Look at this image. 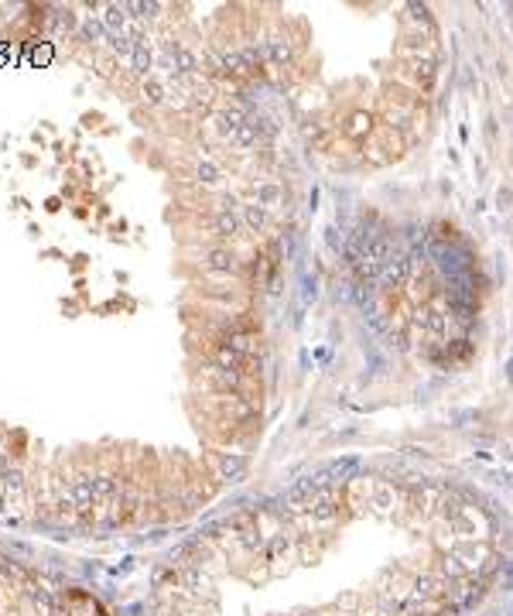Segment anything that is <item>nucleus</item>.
<instances>
[{
	"instance_id": "nucleus-12",
	"label": "nucleus",
	"mask_w": 513,
	"mask_h": 616,
	"mask_svg": "<svg viewBox=\"0 0 513 616\" xmlns=\"http://www.w3.org/2000/svg\"><path fill=\"white\" fill-rule=\"evenodd\" d=\"M230 144L233 148H239V151H250V148H257L260 144V134H257V123L246 117V123H239L237 127V134L230 137Z\"/></svg>"
},
{
	"instance_id": "nucleus-5",
	"label": "nucleus",
	"mask_w": 513,
	"mask_h": 616,
	"mask_svg": "<svg viewBox=\"0 0 513 616\" xmlns=\"http://www.w3.org/2000/svg\"><path fill=\"white\" fill-rule=\"evenodd\" d=\"M216 469H219V480L239 483V480H246L250 462H246V455H239V452H223V455H216Z\"/></svg>"
},
{
	"instance_id": "nucleus-3",
	"label": "nucleus",
	"mask_w": 513,
	"mask_h": 616,
	"mask_svg": "<svg viewBox=\"0 0 513 616\" xmlns=\"http://www.w3.org/2000/svg\"><path fill=\"white\" fill-rule=\"evenodd\" d=\"M260 48H264V62L274 65V69H287V65L294 62V48H291L287 35H281V31L260 38Z\"/></svg>"
},
{
	"instance_id": "nucleus-15",
	"label": "nucleus",
	"mask_w": 513,
	"mask_h": 616,
	"mask_svg": "<svg viewBox=\"0 0 513 616\" xmlns=\"http://www.w3.org/2000/svg\"><path fill=\"white\" fill-rule=\"evenodd\" d=\"M370 123H373V117L359 110V113H353V117L346 120V127H342V134H346V137H353V141H359L363 134H370Z\"/></svg>"
},
{
	"instance_id": "nucleus-2",
	"label": "nucleus",
	"mask_w": 513,
	"mask_h": 616,
	"mask_svg": "<svg viewBox=\"0 0 513 616\" xmlns=\"http://www.w3.org/2000/svg\"><path fill=\"white\" fill-rule=\"evenodd\" d=\"M411 278H414V260H411V257H404V253H394V257L384 264V271H380L377 285L384 287V291H394V287H404Z\"/></svg>"
},
{
	"instance_id": "nucleus-1",
	"label": "nucleus",
	"mask_w": 513,
	"mask_h": 616,
	"mask_svg": "<svg viewBox=\"0 0 513 616\" xmlns=\"http://www.w3.org/2000/svg\"><path fill=\"white\" fill-rule=\"evenodd\" d=\"M196 264L205 271V274H216V278H226V274H237L239 257L230 244H209L205 250L196 253Z\"/></svg>"
},
{
	"instance_id": "nucleus-9",
	"label": "nucleus",
	"mask_w": 513,
	"mask_h": 616,
	"mask_svg": "<svg viewBox=\"0 0 513 616\" xmlns=\"http://www.w3.org/2000/svg\"><path fill=\"white\" fill-rule=\"evenodd\" d=\"M281 199H284V192H281V185H277V182H257V185H253V203L264 205L267 212H271V209H277V205H281Z\"/></svg>"
},
{
	"instance_id": "nucleus-7",
	"label": "nucleus",
	"mask_w": 513,
	"mask_h": 616,
	"mask_svg": "<svg viewBox=\"0 0 513 616\" xmlns=\"http://www.w3.org/2000/svg\"><path fill=\"white\" fill-rule=\"evenodd\" d=\"M130 69H134V76H141V79H151V69H155V52H151V45H148V38H144V35H134Z\"/></svg>"
},
{
	"instance_id": "nucleus-17",
	"label": "nucleus",
	"mask_w": 513,
	"mask_h": 616,
	"mask_svg": "<svg viewBox=\"0 0 513 616\" xmlns=\"http://www.w3.org/2000/svg\"><path fill=\"white\" fill-rule=\"evenodd\" d=\"M144 100L148 103H164V82L144 79Z\"/></svg>"
},
{
	"instance_id": "nucleus-13",
	"label": "nucleus",
	"mask_w": 513,
	"mask_h": 616,
	"mask_svg": "<svg viewBox=\"0 0 513 616\" xmlns=\"http://www.w3.org/2000/svg\"><path fill=\"white\" fill-rule=\"evenodd\" d=\"M192 175H196L202 185H219V182L226 178V175H223V168H219L216 161H209V158H198L196 168H192Z\"/></svg>"
},
{
	"instance_id": "nucleus-16",
	"label": "nucleus",
	"mask_w": 513,
	"mask_h": 616,
	"mask_svg": "<svg viewBox=\"0 0 513 616\" xmlns=\"http://www.w3.org/2000/svg\"><path fill=\"white\" fill-rule=\"evenodd\" d=\"M380 514H390L394 510V503H397V493H394V487H377L373 490V500H370Z\"/></svg>"
},
{
	"instance_id": "nucleus-18",
	"label": "nucleus",
	"mask_w": 513,
	"mask_h": 616,
	"mask_svg": "<svg viewBox=\"0 0 513 616\" xmlns=\"http://www.w3.org/2000/svg\"><path fill=\"white\" fill-rule=\"evenodd\" d=\"M0 514H3V496H0Z\"/></svg>"
},
{
	"instance_id": "nucleus-10",
	"label": "nucleus",
	"mask_w": 513,
	"mask_h": 616,
	"mask_svg": "<svg viewBox=\"0 0 513 616\" xmlns=\"http://www.w3.org/2000/svg\"><path fill=\"white\" fill-rule=\"evenodd\" d=\"M243 226H246V230H253V233H264V230L271 226V212H267L264 205L246 203V205H243Z\"/></svg>"
},
{
	"instance_id": "nucleus-6",
	"label": "nucleus",
	"mask_w": 513,
	"mask_h": 616,
	"mask_svg": "<svg viewBox=\"0 0 513 616\" xmlns=\"http://www.w3.org/2000/svg\"><path fill=\"white\" fill-rule=\"evenodd\" d=\"M448 585L452 582H445V575H418L414 578V589H411V596H418V599H425V603H432V599H441V596H448Z\"/></svg>"
},
{
	"instance_id": "nucleus-8",
	"label": "nucleus",
	"mask_w": 513,
	"mask_h": 616,
	"mask_svg": "<svg viewBox=\"0 0 513 616\" xmlns=\"http://www.w3.org/2000/svg\"><path fill=\"white\" fill-rule=\"evenodd\" d=\"M308 517H312L315 524L336 521V517H339V500H336V493H318L315 503H312V510H308Z\"/></svg>"
},
{
	"instance_id": "nucleus-14",
	"label": "nucleus",
	"mask_w": 513,
	"mask_h": 616,
	"mask_svg": "<svg viewBox=\"0 0 513 616\" xmlns=\"http://www.w3.org/2000/svg\"><path fill=\"white\" fill-rule=\"evenodd\" d=\"M103 24L113 31V38H120V35H123V28H127V7H123V3H110V7H106Z\"/></svg>"
},
{
	"instance_id": "nucleus-11",
	"label": "nucleus",
	"mask_w": 513,
	"mask_h": 616,
	"mask_svg": "<svg viewBox=\"0 0 513 616\" xmlns=\"http://www.w3.org/2000/svg\"><path fill=\"white\" fill-rule=\"evenodd\" d=\"M356 473H359V462H356V459H342V462H336V466L325 469V480H329L332 487H336V483L342 487V483H353Z\"/></svg>"
},
{
	"instance_id": "nucleus-4",
	"label": "nucleus",
	"mask_w": 513,
	"mask_h": 616,
	"mask_svg": "<svg viewBox=\"0 0 513 616\" xmlns=\"http://www.w3.org/2000/svg\"><path fill=\"white\" fill-rule=\"evenodd\" d=\"M407 79L418 93H432L434 79H438V62L434 55H421V58H407Z\"/></svg>"
}]
</instances>
